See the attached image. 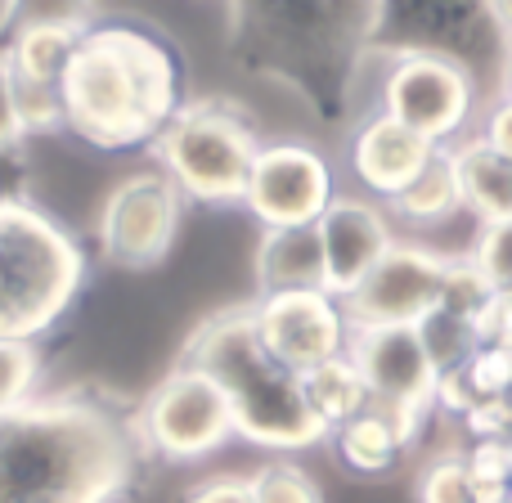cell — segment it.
I'll return each mask as SVG.
<instances>
[{
	"label": "cell",
	"mask_w": 512,
	"mask_h": 503,
	"mask_svg": "<svg viewBox=\"0 0 512 503\" xmlns=\"http://www.w3.org/2000/svg\"><path fill=\"white\" fill-rule=\"evenodd\" d=\"M346 355L378 409H436V369L418 328H355Z\"/></svg>",
	"instance_id": "7c38bea8"
},
{
	"label": "cell",
	"mask_w": 512,
	"mask_h": 503,
	"mask_svg": "<svg viewBox=\"0 0 512 503\" xmlns=\"http://www.w3.org/2000/svg\"><path fill=\"white\" fill-rule=\"evenodd\" d=\"M248 481H252L256 503H324L319 481L288 459H274V463H265V468L248 472Z\"/></svg>",
	"instance_id": "cb8c5ba5"
},
{
	"label": "cell",
	"mask_w": 512,
	"mask_h": 503,
	"mask_svg": "<svg viewBox=\"0 0 512 503\" xmlns=\"http://www.w3.org/2000/svg\"><path fill=\"white\" fill-rule=\"evenodd\" d=\"M27 140L23 117H18V99H14V68H9V54L0 45V153H14Z\"/></svg>",
	"instance_id": "f546056e"
},
{
	"label": "cell",
	"mask_w": 512,
	"mask_h": 503,
	"mask_svg": "<svg viewBox=\"0 0 512 503\" xmlns=\"http://www.w3.org/2000/svg\"><path fill=\"white\" fill-rule=\"evenodd\" d=\"M301 387H306L310 409L319 414V423H324L328 432H337L342 423L360 418L364 409L373 405V396H369V387H364L360 369L351 364V355H337V360L301 373Z\"/></svg>",
	"instance_id": "ffe728a7"
},
{
	"label": "cell",
	"mask_w": 512,
	"mask_h": 503,
	"mask_svg": "<svg viewBox=\"0 0 512 503\" xmlns=\"http://www.w3.org/2000/svg\"><path fill=\"white\" fill-rule=\"evenodd\" d=\"M36 387H41L36 342H0V414L36 400Z\"/></svg>",
	"instance_id": "603a6c76"
},
{
	"label": "cell",
	"mask_w": 512,
	"mask_h": 503,
	"mask_svg": "<svg viewBox=\"0 0 512 503\" xmlns=\"http://www.w3.org/2000/svg\"><path fill=\"white\" fill-rule=\"evenodd\" d=\"M135 441L167 463H198L234 441L225 391L198 364L180 360L135 409Z\"/></svg>",
	"instance_id": "52a82bcc"
},
{
	"label": "cell",
	"mask_w": 512,
	"mask_h": 503,
	"mask_svg": "<svg viewBox=\"0 0 512 503\" xmlns=\"http://www.w3.org/2000/svg\"><path fill=\"white\" fill-rule=\"evenodd\" d=\"M499 99H508V104H512V50L504 59V77H499Z\"/></svg>",
	"instance_id": "836d02e7"
},
{
	"label": "cell",
	"mask_w": 512,
	"mask_h": 503,
	"mask_svg": "<svg viewBox=\"0 0 512 503\" xmlns=\"http://www.w3.org/2000/svg\"><path fill=\"white\" fill-rule=\"evenodd\" d=\"M472 135H477L486 149H495L504 162H512V104L508 99H495V104L481 113V122Z\"/></svg>",
	"instance_id": "1f68e13d"
},
{
	"label": "cell",
	"mask_w": 512,
	"mask_h": 503,
	"mask_svg": "<svg viewBox=\"0 0 512 503\" xmlns=\"http://www.w3.org/2000/svg\"><path fill=\"white\" fill-rule=\"evenodd\" d=\"M463 463H468V477L477 486V499L512 495V441H472Z\"/></svg>",
	"instance_id": "4316f807"
},
{
	"label": "cell",
	"mask_w": 512,
	"mask_h": 503,
	"mask_svg": "<svg viewBox=\"0 0 512 503\" xmlns=\"http://www.w3.org/2000/svg\"><path fill=\"white\" fill-rule=\"evenodd\" d=\"M14 99H18V117H23L27 140H32V135L63 131V95H59V86H36V81H18L14 77Z\"/></svg>",
	"instance_id": "83f0119b"
},
{
	"label": "cell",
	"mask_w": 512,
	"mask_h": 503,
	"mask_svg": "<svg viewBox=\"0 0 512 503\" xmlns=\"http://www.w3.org/2000/svg\"><path fill=\"white\" fill-rule=\"evenodd\" d=\"M468 261L495 283V292H512V216L495 225H477Z\"/></svg>",
	"instance_id": "484cf974"
},
{
	"label": "cell",
	"mask_w": 512,
	"mask_h": 503,
	"mask_svg": "<svg viewBox=\"0 0 512 503\" xmlns=\"http://www.w3.org/2000/svg\"><path fill=\"white\" fill-rule=\"evenodd\" d=\"M436 144H427L423 135H414L409 126H400L387 113H364L355 122L351 140H346V167H351L355 185L364 189V198L387 207L391 198H400L436 158Z\"/></svg>",
	"instance_id": "5bb4252c"
},
{
	"label": "cell",
	"mask_w": 512,
	"mask_h": 503,
	"mask_svg": "<svg viewBox=\"0 0 512 503\" xmlns=\"http://www.w3.org/2000/svg\"><path fill=\"white\" fill-rule=\"evenodd\" d=\"M486 14H490V23H495V32L504 36V45L512 50V5H490Z\"/></svg>",
	"instance_id": "d6a6232c"
},
{
	"label": "cell",
	"mask_w": 512,
	"mask_h": 503,
	"mask_svg": "<svg viewBox=\"0 0 512 503\" xmlns=\"http://www.w3.org/2000/svg\"><path fill=\"white\" fill-rule=\"evenodd\" d=\"M337 203V171L310 140H265L252 162L243 207L261 230H306Z\"/></svg>",
	"instance_id": "9c48e42d"
},
{
	"label": "cell",
	"mask_w": 512,
	"mask_h": 503,
	"mask_svg": "<svg viewBox=\"0 0 512 503\" xmlns=\"http://www.w3.org/2000/svg\"><path fill=\"white\" fill-rule=\"evenodd\" d=\"M180 221H185V194L153 162L135 167L122 180H113L99 203V252L122 270H153L176 248Z\"/></svg>",
	"instance_id": "ba28073f"
},
{
	"label": "cell",
	"mask_w": 512,
	"mask_h": 503,
	"mask_svg": "<svg viewBox=\"0 0 512 503\" xmlns=\"http://www.w3.org/2000/svg\"><path fill=\"white\" fill-rule=\"evenodd\" d=\"M454 256L427 248V243L396 239V248L369 270V279L342 297V310L355 328H418L436 306Z\"/></svg>",
	"instance_id": "30bf717a"
},
{
	"label": "cell",
	"mask_w": 512,
	"mask_h": 503,
	"mask_svg": "<svg viewBox=\"0 0 512 503\" xmlns=\"http://www.w3.org/2000/svg\"><path fill=\"white\" fill-rule=\"evenodd\" d=\"M481 503H512V495H495V499H481Z\"/></svg>",
	"instance_id": "e575fe53"
},
{
	"label": "cell",
	"mask_w": 512,
	"mask_h": 503,
	"mask_svg": "<svg viewBox=\"0 0 512 503\" xmlns=\"http://www.w3.org/2000/svg\"><path fill=\"white\" fill-rule=\"evenodd\" d=\"M418 337H423V351H427V360H432L436 378L459 369V364H468L472 355L481 351L477 328L454 319V315H445V310H432V315L418 324Z\"/></svg>",
	"instance_id": "7402d4cb"
},
{
	"label": "cell",
	"mask_w": 512,
	"mask_h": 503,
	"mask_svg": "<svg viewBox=\"0 0 512 503\" xmlns=\"http://www.w3.org/2000/svg\"><path fill=\"white\" fill-rule=\"evenodd\" d=\"M90 18L81 14H41L27 18L14 36L5 41L9 68L18 81H36V86H59L68 59L77 54V41L86 36Z\"/></svg>",
	"instance_id": "2e32d148"
},
{
	"label": "cell",
	"mask_w": 512,
	"mask_h": 503,
	"mask_svg": "<svg viewBox=\"0 0 512 503\" xmlns=\"http://www.w3.org/2000/svg\"><path fill=\"white\" fill-rule=\"evenodd\" d=\"M86 283L81 239L23 194L0 198V342H36Z\"/></svg>",
	"instance_id": "277c9868"
},
{
	"label": "cell",
	"mask_w": 512,
	"mask_h": 503,
	"mask_svg": "<svg viewBox=\"0 0 512 503\" xmlns=\"http://www.w3.org/2000/svg\"><path fill=\"white\" fill-rule=\"evenodd\" d=\"M391 221L400 225H450L454 216L463 212V194H459V180H454V162H450V149H441L432 158V167L414 180L400 198L387 203Z\"/></svg>",
	"instance_id": "d6986e66"
},
{
	"label": "cell",
	"mask_w": 512,
	"mask_h": 503,
	"mask_svg": "<svg viewBox=\"0 0 512 503\" xmlns=\"http://www.w3.org/2000/svg\"><path fill=\"white\" fill-rule=\"evenodd\" d=\"M135 472V423L95 396L0 414V503H113Z\"/></svg>",
	"instance_id": "6da1fadb"
},
{
	"label": "cell",
	"mask_w": 512,
	"mask_h": 503,
	"mask_svg": "<svg viewBox=\"0 0 512 503\" xmlns=\"http://www.w3.org/2000/svg\"><path fill=\"white\" fill-rule=\"evenodd\" d=\"M463 369H468V382H472V391H477V400H508L512 396V351L508 346H499V342L481 346Z\"/></svg>",
	"instance_id": "f1b7e54d"
},
{
	"label": "cell",
	"mask_w": 512,
	"mask_h": 503,
	"mask_svg": "<svg viewBox=\"0 0 512 503\" xmlns=\"http://www.w3.org/2000/svg\"><path fill=\"white\" fill-rule=\"evenodd\" d=\"M256 122L230 99H185L158 131L153 167L185 194V203L243 207L252 162L261 153Z\"/></svg>",
	"instance_id": "5b68a950"
},
{
	"label": "cell",
	"mask_w": 512,
	"mask_h": 503,
	"mask_svg": "<svg viewBox=\"0 0 512 503\" xmlns=\"http://www.w3.org/2000/svg\"><path fill=\"white\" fill-rule=\"evenodd\" d=\"M252 279H256V297H274V292H328L319 225H306V230H261L256 252H252Z\"/></svg>",
	"instance_id": "9a60e30c"
},
{
	"label": "cell",
	"mask_w": 512,
	"mask_h": 503,
	"mask_svg": "<svg viewBox=\"0 0 512 503\" xmlns=\"http://www.w3.org/2000/svg\"><path fill=\"white\" fill-rule=\"evenodd\" d=\"M396 221L382 203L360 194H337V203L319 221V243H324V288L337 301L351 297L369 270L396 248Z\"/></svg>",
	"instance_id": "4fadbf2b"
},
{
	"label": "cell",
	"mask_w": 512,
	"mask_h": 503,
	"mask_svg": "<svg viewBox=\"0 0 512 503\" xmlns=\"http://www.w3.org/2000/svg\"><path fill=\"white\" fill-rule=\"evenodd\" d=\"M185 503H256L248 472H221V477L198 481L185 495Z\"/></svg>",
	"instance_id": "4dcf8cb0"
},
{
	"label": "cell",
	"mask_w": 512,
	"mask_h": 503,
	"mask_svg": "<svg viewBox=\"0 0 512 503\" xmlns=\"http://www.w3.org/2000/svg\"><path fill=\"white\" fill-rule=\"evenodd\" d=\"M378 113L396 117L436 149H454L477 122V86L454 54L414 45L391 54L378 90Z\"/></svg>",
	"instance_id": "8992f818"
},
{
	"label": "cell",
	"mask_w": 512,
	"mask_h": 503,
	"mask_svg": "<svg viewBox=\"0 0 512 503\" xmlns=\"http://www.w3.org/2000/svg\"><path fill=\"white\" fill-rule=\"evenodd\" d=\"M418 503H481L477 486L468 477V463L463 454H441L432 459L423 472H418V486H414Z\"/></svg>",
	"instance_id": "d4e9b609"
},
{
	"label": "cell",
	"mask_w": 512,
	"mask_h": 503,
	"mask_svg": "<svg viewBox=\"0 0 512 503\" xmlns=\"http://www.w3.org/2000/svg\"><path fill=\"white\" fill-rule=\"evenodd\" d=\"M495 301H499L495 283H490L468 256H454L450 274H445V288H441V306L436 310H445V315H454V319H463V324L477 328L481 319L490 315Z\"/></svg>",
	"instance_id": "44dd1931"
},
{
	"label": "cell",
	"mask_w": 512,
	"mask_h": 503,
	"mask_svg": "<svg viewBox=\"0 0 512 503\" xmlns=\"http://www.w3.org/2000/svg\"><path fill=\"white\" fill-rule=\"evenodd\" d=\"M454 162V180L463 194V212L477 225H495L512 216V162H504L495 149L468 135L450 149Z\"/></svg>",
	"instance_id": "e0dca14e"
},
{
	"label": "cell",
	"mask_w": 512,
	"mask_h": 503,
	"mask_svg": "<svg viewBox=\"0 0 512 503\" xmlns=\"http://www.w3.org/2000/svg\"><path fill=\"white\" fill-rule=\"evenodd\" d=\"M59 95L63 131L104 153L153 144L185 104L171 45L135 23H90L68 59Z\"/></svg>",
	"instance_id": "7a4b0ae2"
},
{
	"label": "cell",
	"mask_w": 512,
	"mask_h": 503,
	"mask_svg": "<svg viewBox=\"0 0 512 503\" xmlns=\"http://www.w3.org/2000/svg\"><path fill=\"white\" fill-rule=\"evenodd\" d=\"M248 310L261 346L297 378L346 355L351 346V319L333 292H274L252 297Z\"/></svg>",
	"instance_id": "8fae6325"
},
{
	"label": "cell",
	"mask_w": 512,
	"mask_h": 503,
	"mask_svg": "<svg viewBox=\"0 0 512 503\" xmlns=\"http://www.w3.org/2000/svg\"><path fill=\"white\" fill-rule=\"evenodd\" d=\"M185 360L225 391L239 441L265 454H301L328 441V427L310 409L301 378L261 346L248 306L221 310L203 328H194Z\"/></svg>",
	"instance_id": "3957f363"
},
{
	"label": "cell",
	"mask_w": 512,
	"mask_h": 503,
	"mask_svg": "<svg viewBox=\"0 0 512 503\" xmlns=\"http://www.w3.org/2000/svg\"><path fill=\"white\" fill-rule=\"evenodd\" d=\"M328 445H333L337 463L346 472H355V477H387L405 459V450L396 441V427H391L387 409H378V405H369L360 418L328 432Z\"/></svg>",
	"instance_id": "ac0fdd59"
}]
</instances>
